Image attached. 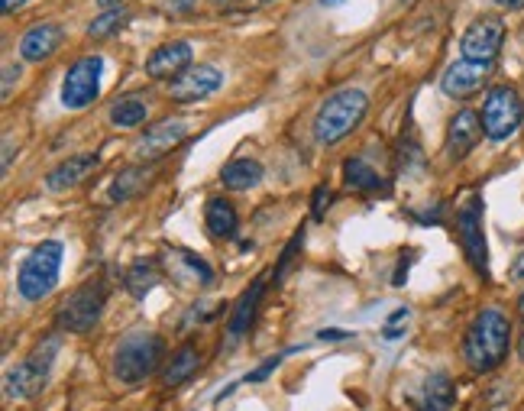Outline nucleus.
<instances>
[{"label":"nucleus","mask_w":524,"mask_h":411,"mask_svg":"<svg viewBox=\"0 0 524 411\" xmlns=\"http://www.w3.org/2000/svg\"><path fill=\"white\" fill-rule=\"evenodd\" d=\"M101 159L94 153H85V156H75V159H65L62 166H55L46 178V188L49 191H65V188H75L81 185L91 172H98Z\"/></svg>","instance_id":"19"},{"label":"nucleus","mask_w":524,"mask_h":411,"mask_svg":"<svg viewBox=\"0 0 524 411\" xmlns=\"http://www.w3.org/2000/svg\"><path fill=\"white\" fill-rule=\"evenodd\" d=\"M220 182H224L230 191H246V188H256L262 182V166L256 159H230L224 169H220Z\"/></svg>","instance_id":"21"},{"label":"nucleus","mask_w":524,"mask_h":411,"mask_svg":"<svg viewBox=\"0 0 524 411\" xmlns=\"http://www.w3.org/2000/svg\"><path fill=\"white\" fill-rule=\"evenodd\" d=\"M98 4H101L104 10H117V4H123V0H98Z\"/></svg>","instance_id":"40"},{"label":"nucleus","mask_w":524,"mask_h":411,"mask_svg":"<svg viewBox=\"0 0 524 411\" xmlns=\"http://www.w3.org/2000/svg\"><path fill=\"white\" fill-rule=\"evenodd\" d=\"M479 136H482V117L476 111H460L447 127V156L453 162L466 159L479 143Z\"/></svg>","instance_id":"15"},{"label":"nucleus","mask_w":524,"mask_h":411,"mask_svg":"<svg viewBox=\"0 0 524 411\" xmlns=\"http://www.w3.org/2000/svg\"><path fill=\"white\" fill-rule=\"evenodd\" d=\"M408 402L415 411H450L457 402V389H453V379L447 373H431L424 376L418 392H411Z\"/></svg>","instance_id":"14"},{"label":"nucleus","mask_w":524,"mask_h":411,"mask_svg":"<svg viewBox=\"0 0 524 411\" xmlns=\"http://www.w3.org/2000/svg\"><path fill=\"white\" fill-rule=\"evenodd\" d=\"M101 56L78 59L62 81V104L68 111H85V107L101 94Z\"/></svg>","instance_id":"8"},{"label":"nucleus","mask_w":524,"mask_h":411,"mask_svg":"<svg viewBox=\"0 0 524 411\" xmlns=\"http://www.w3.org/2000/svg\"><path fill=\"white\" fill-rule=\"evenodd\" d=\"M185 133H188V123L185 120L165 117V120L156 123V127H149L140 136V143H136V156H140V159H159V156L169 153V149H175L178 143H182Z\"/></svg>","instance_id":"13"},{"label":"nucleus","mask_w":524,"mask_h":411,"mask_svg":"<svg viewBox=\"0 0 524 411\" xmlns=\"http://www.w3.org/2000/svg\"><path fill=\"white\" fill-rule=\"evenodd\" d=\"M279 363H282V356H272V360H266V363H262V366L256 369V373H250V376H246V382H262V379H266V376L272 373V369L279 366Z\"/></svg>","instance_id":"32"},{"label":"nucleus","mask_w":524,"mask_h":411,"mask_svg":"<svg viewBox=\"0 0 524 411\" xmlns=\"http://www.w3.org/2000/svg\"><path fill=\"white\" fill-rule=\"evenodd\" d=\"M13 81H20V65H7L4 68V98H10Z\"/></svg>","instance_id":"33"},{"label":"nucleus","mask_w":524,"mask_h":411,"mask_svg":"<svg viewBox=\"0 0 524 411\" xmlns=\"http://www.w3.org/2000/svg\"><path fill=\"white\" fill-rule=\"evenodd\" d=\"M198 366H201V356H198V350L195 347H182V350H175L172 353V360L162 366V382L169 389H175V386H182L185 379H191L198 373Z\"/></svg>","instance_id":"22"},{"label":"nucleus","mask_w":524,"mask_h":411,"mask_svg":"<svg viewBox=\"0 0 524 411\" xmlns=\"http://www.w3.org/2000/svg\"><path fill=\"white\" fill-rule=\"evenodd\" d=\"M301 243H305V227H298L295 237H292V243L285 246V253H282V259H279V272H275V282H282L285 272L292 269V259H295V253L301 250Z\"/></svg>","instance_id":"28"},{"label":"nucleus","mask_w":524,"mask_h":411,"mask_svg":"<svg viewBox=\"0 0 524 411\" xmlns=\"http://www.w3.org/2000/svg\"><path fill=\"white\" fill-rule=\"evenodd\" d=\"M457 230H460V243H463L466 259H470L473 269L482 279H489V250H486V234H482V198L479 195H473L460 208Z\"/></svg>","instance_id":"9"},{"label":"nucleus","mask_w":524,"mask_h":411,"mask_svg":"<svg viewBox=\"0 0 524 411\" xmlns=\"http://www.w3.org/2000/svg\"><path fill=\"white\" fill-rule=\"evenodd\" d=\"M120 26H127V13H120V10H107L104 17H98L91 26H88V36L91 39H107V36H114Z\"/></svg>","instance_id":"27"},{"label":"nucleus","mask_w":524,"mask_h":411,"mask_svg":"<svg viewBox=\"0 0 524 411\" xmlns=\"http://www.w3.org/2000/svg\"><path fill=\"white\" fill-rule=\"evenodd\" d=\"M59 46H62V26L36 23L33 30H26V36L20 39V56L26 62H43V59L55 56V49Z\"/></svg>","instance_id":"17"},{"label":"nucleus","mask_w":524,"mask_h":411,"mask_svg":"<svg viewBox=\"0 0 524 411\" xmlns=\"http://www.w3.org/2000/svg\"><path fill=\"white\" fill-rule=\"evenodd\" d=\"M518 311H521V318H524V292H521V301H518Z\"/></svg>","instance_id":"43"},{"label":"nucleus","mask_w":524,"mask_h":411,"mask_svg":"<svg viewBox=\"0 0 524 411\" xmlns=\"http://www.w3.org/2000/svg\"><path fill=\"white\" fill-rule=\"evenodd\" d=\"M317 340H330V344H337V340H353V334H347V331H321V334H317Z\"/></svg>","instance_id":"35"},{"label":"nucleus","mask_w":524,"mask_h":411,"mask_svg":"<svg viewBox=\"0 0 524 411\" xmlns=\"http://www.w3.org/2000/svg\"><path fill=\"white\" fill-rule=\"evenodd\" d=\"M104 301H107V285L101 279L85 282L59 305V327L72 334H88L101 321Z\"/></svg>","instance_id":"6"},{"label":"nucleus","mask_w":524,"mask_h":411,"mask_svg":"<svg viewBox=\"0 0 524 411\" xmlns=\"http://www.w3.org/2000/svg\"><path fill=\"white\" fill-rule=\"evenodd\" d=\"M62 243L59 240H46L39 243L36 250L23 259V266L17 272V292L26 301H43L55 285H59V272H62Z\"/></svg>","instance_id":"4"},{"label":"nucleus","mask_w":524,"mask_h":411,"mask_svg":"<svg viewBox=\"0 0 524 411\" xmlns=\"http://www.w3.org/2000/svg\"><path fill=\"white\" fill-rule=\"evenodd\" d=\"M149 182V169L143 166H133V169H123L114 185H110V201H130L133 195H140Z\"/></svg>","instance_id":"24"},{"label":"nucleus","mask_w":524,"mask_h":411,"mask_svg":"<svg viewBox=\"0 0 524 411\" xmlns=\"http://www.w3.org/2000/svg\"><path fill=\"white\" fill-rule=\"evenodd\" d=\"M188 65H191V46L188 43H165L149 56L146 75L149 78H175V75H182Z\"/></svg>","instance_id":"18"},{"label":"nucleus","mask_w":524,"mask_h":411,"mask_svg":"<svg viewBox=\"0 0 524 411\" xmlns=\"http://www.w3.org/2000/svg\"><path fill=\"white\" fill-rule=\"evenodd\" d=\"M495 4L505 10H524V0H495Z\"/></svg>","instance_id":"36"},{"label":"nucleus","mask_w":524,"mask_h":411,"mask_svg":"<svg viewBox=\"0 0 524 411\" xmlns=\"http://www.w3.org/2000/svg\"><path fill=\"white\" fill-rule=\"evenodd\" d=\"M408 314H411L408 308H395L392 311V318H389V324H385V331H382L385 340H395L398 334H402V327H398V324H408Z\"/></svg>","instance_id":"29"},{"label":"nucleus","mask_w":524,"mask_h":411,"mask_svg":"<svg viewBox=\"0 0 524 411\" xmlns=\"http://www.w3.org/2000/svg\"><path fill=\"white\" fill-rule=\"evenodd\" d=\"M185 263L198 272V279H201L204 285H208V282L214 279V272H211L208 266H204V259H201V256H195V253H185Z\"/></svg>","instance_id":"30"},{"label":"nucleus","mask_w":524,"mask_h":411,"mask_svg":"<svg viewBox=\"0 0 524 411\" xmlns=\"http://www.w3.org/2000/svg\"><path fill=\"white\" fill-rule=\"evenodd\" d=\"M518 356H521V360H524V334H521V344H518Z\"/></svg>","instance_id":"42"},{"label":"nucleus","mask_w":524,"mask_h":411,"mask_svg":"<svg viewBox=\"0 0 524 411\" xmlns=\"http://www.w3.org/2000/svg\"><path fill=\"white\" fill-rule=\"evenodd\" d=\"M262 292H266V279H256L250 289H246L237 301V308H233L230 314V321H227V347H237L240 344V337L250 331V324L256 318V308H259V298Z\"/></svg>","instance_id":"16"},{"label":"nucleus","mask_w":524,"mask_h":411,"mask_svg":"<svg viewBox=\"0 0 524 411\" xmlns=\"http://www.w3.org/2000/svg\"><path fill=\"white\" fill-rule=\"evenodd\" d=\"M369 111V98L360 88L337 91L321 104V111L314 117V140L321 146H337L360 127Z\"/></svg>","instance_id":"2"},{"label":"nucleus","mask_w":524,"mask_h":411,"mask_svg":"<svg viewBox=\"0 0 524 411\" xmlns=\"http://www.w3.org/2000/svg\"><path fill=\"white\" fill-rule=\"evenodd\" d=\"M343 182L356 191H379L385 185L379 172L372 169L366 159H347V166H343Z\"/></svg>","instance_id":"25"},{"label":"nucleus","mask_w":524,"mask_h":411,"mask_svg":"<svg viewBox=\"0 0 524 411\" xmlns=\"http://www.w3.org/2000/svg\"><path fill=\"white\" fill-rule=\"evenodd\" d=\"M492 75V62H476V59H460L453 62L444 78H440V88H444L447 98H473L476 91H482L486 78Z\"/></svg>","instance_id":"12"},{"label":"nucleus","mask_w":524,"mask_h":411,"mask_svg":"<svg viewBox=\"0 0 524 411\" xmlns=\"http://www.w3.org/2000/svg\"><path fill=\"white\" fill-rule=\"evenodd\" d=\"M482 133L492 143H505L521 127V98L515 88H492L482 101Z\"/></svg>","instance_id":"7"},{"label":"nucleus","mask_w":524,"mask_h":411,"mask_svg":"<svg viewBox=\"0 0 524 411\" xmlns=\"http://www.w3.org/2000/svg\"><path fill=\"white\" fill-rule=\"evenodd\" d=\"M512 279H524V253L518 256V266H512Z\"/></svg>","instance_id":"39"},{"label":"nucleus","mask_w":524,"mask_h":411,"mask_svg":"<svg viewBox=\"0 0 524 411\" xmlns=\"http://www.w3.org/2000/svg\"><path fill=\"white\" fill-rule=\"evenodd\" d=\"M55 353H59V337H46L43 344H39L30 356H26L17 369H10L7 382H4L7 399H20V402L36 399V395L43 392L46 382H49Z\"/></svg>","instance_id":"5"},{"label":"nucleus","mask_w":524,"mask_h":411,"mask_svg":"<svg viewBox=\"0 0 524 411\" xmlns=\"http://www.w3.org/2000/svg\"><path fill=\"white\" fill-rule=\"evenodd\" d=\"M508 340H512V324L499 308H486L476 314L463 340V356L466 366L473 373H492L495 366H502L508 353Z\"/></svg>","instance_id":"1"},{"label":"nucleus","mask_w":524,"mask_h":411,"mask_svg":"<svg viewBox=\"0 0 524 411\" xmlns=\"http://www.w3.org/2000/svg\"><path fill=\"white\" fill-rule=\"evenodd\" d=\"M405 4H408V0H405Z\"/></svg>","instance_id":"45"},{"label":"nucleus","mask_w":524,"mask_h":411,"mask_svg":"<svg viewBox=\"0 0 524 411\" xmlns=\"http://www.w3.org/2000/svg\"><path fill=\"white\" fill-rule=\"evenodd\" d=\"M321 4H340V0H321Z\"/></svg>","instance_id":"44"},{"label":"nucleus","mask_w":524,"mask_h":411,"mask_svg":"<svg viewBox=\"0 0 524 411\" xmlns=\"http://www.w3.org/2000/svg\"><path fill=\"white\" fill-rule=\"evenodd\" d=\"M505 43V23L499 17H479L470 30L463 33V59H476V62H495L499 49Z\"/></svg>","instance_id":"11"},{"label":"nucleus","mask_w":524,"mask_h":411,"mask_svg":"<svg viewBox=\"0 0 524 411\" xmlns=\"http://www.w3.org/2000/svg\"><path fill=\"white\" fill-rule=\"evenodd\" d=\"M324 204H330V191H327V185H317L314 188V208H311L317 221L324 217Z\"/></svg>","instance_id":"31"},{"label":"nucleus","mask_w":524,"mask_h":411,"mask_svg":"<svg viewBox=\"0 0 524 411\" xmlns=\"http://www.w3.org/2000/svg\"><path fill=\"white\" fill-rule=\"evenodd\" d=\"M149 114V104L143 98H120L110 107V123L114 127H140Z\"/></svg>","instance_id":"26"},{"label":"nucleus","mask_w":524,"mask_h":411,"mask_svg":"<svg viewBox=\"0 0 524 411\" xmlns=\"http://www.w3.org/2000/svg\"><path fill=\"white\" fill-rule=\"evenodd\" d=\"M10 162H13V143L7 140V143H4V172L10 169Z\"/></svg>","instance_id":"38"},{"label":"nucleus","mask_w":524,"mask_h":411,"mask_svg":"<svg viewBox=\"0 0 524 411\" xmlns=\"http://www.w3.org/2000/svg\"><path fill=\"white\" fill-rule=\"evenodd\" d=\"M220 85H224L220 68H214V65H188L182 75L172 78L169 94H172V101H178V104H195V101L211 98Z\"/></svg>","instance_id":"10"},{"label":"nucleus","mask_w":524,"mask_h":411,"mask_svg":"<svg viewBox=\"0 0 524 411\" xmlns=\"http://www.w3.org/2000/svg\"><path fill=\"white\" fill-rule=\"evenodd\" d=\"M204 224H208V234L214 240H227L237 234V211L227 198H211L204 204Z\"/></svg>","instance_id":"20"},{"label":"nucleus","mask_w":524,"mask_h":411,"mask_svg":"<svg viewBox=\"0 0 524 411\" xmlns=\"http://www.w3.org/2000/svg\"><path fill=\"white\" fill-rule=\"evenodd\" d=\"M165 360V340L159 334L136 331L120 340L114 353V376L123 386H140L149 376H156Z\"/></svg>","instance_id":"3"},{"label":"nucleus","mask_w":524,"mask_h":411,"mask_svg":"<svg viewBox=\"0 0 524 411\" xmlns=\"http://www.w3.org/2000/svg\"><path fill=\"white\" fill-rule=\"evenodd\" d=\"M214 7H230V4H237V0H211Z\"/></svg>","instance_id":"41"},{"label":"nucleus","mask_w":524,"mask_h":411,"mask_svg":"<svg viewBox=\"0 0 524 411\" xmlns=\"http://www.w3.org/2000/svg\"><path fill=\"white\" fill-rule=\"evenodd\" d=\"M159 279H162V269L156 266V259H136L127 269V289L133 298H146L159 285Z\"/></svg>","instance_id":"23"},{"label":"nucleus","mask_w":524,"mask_h":411,"mask_svg":"<svg viewBox=\"0 0 524 411\" xmlns=\"http://www.w3.org/2000/svg\"><path fill=\"white\" fill-rule=\"evenodd\" d=\"M195 4H198V0H169V10L172 13H191V10H195Z\"/></svg>","instance_id":"34"},{"label":"nucleus","mask_w":524,"mask_h":411,"mask_svg":"<svg viewBox=\"0 0 524 411\" xmlns=\"http://www.w3.org/2000/svg\"><path fill=\"white\" fill-rule=\"evenodd\" d=\"M0 4H4V13H13V10H20L26 0H0Z\"/></svg>","instance_id":"37"}]
</instances>
